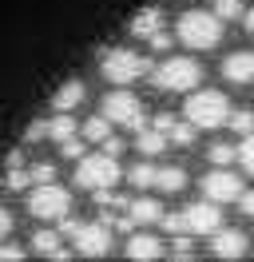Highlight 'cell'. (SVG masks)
<instances>
[{"label": "cell", "mask_w": 254, "mask_h": 262, "mask_svg": "<svg viewBox=\"0 0 254 262\" xmlns=\"http://www.w3.org/2000/svg\"><path fill=\"white\" fill-rule=\"evenodd\" d=\"M64 230L83 258H103L111 250V223H79V219H64Z\"/></svg>", "instance_id": "obj_7"}, {"label": "cell", "mask_w": 254, "mask_h": 262, "mask_svg": "<svg viewBox=\"0 0 254 262\" xmlns=\"http://www.w3.org/2000/svg\"><path fill=\"white\" fill-rule=\"evenodd\" d=\"M72 135H76V119H72V112H56L52 119H48V139L64 143V139H72Z\"/></svg>", "instance_id": "obj_22"}, {"label": "cell", "mask_w": 254, "mask_h": 262, "mask_svg": "<svg viewBox=\"0 0 254 262\" xmlns=\"http://www.w3.org/2000/svg\"><path fill=\"white\" fill-rule=\"evenodd\" d=\"M222 80L238 83V88L254 83V52H235V56H226V60H222Z\"/></svg>", "instance_id": "obj_12"}, {"label": "cell", "mask_w": 254, "mask_h": 262, "mask_svg": "<svg viewBox=\"0 0 254 262\" xmlns=\"http://www.w3.org/2000/svg\"><path fill=\"white\" fill-rule=\"evenodd\" d=\"M155 127L163 131L167 139H171V147H187V143H195V131H199V127L187 119V115H183V119H175V115H159Z\"/></svg>", "instance_id": "obj_13"}, {"label": "cell", "mask_w": 254, "mask_h": 262, "mask_svg": "<svg viewBox=\"0 0 254 262\" xmlns=\"http://www.w3.org/2000/svg\"><path fill=\"white\" fill-rule=\"evenodd\" d=\"M119 159L111 151H92V155H79L76 159V183L83 191H103V187H115L119 183Z\"/></svg>", "instance_id": "obj_4"}, {"label": "cell", "mask_w": 254, "mask_h": 262, "mask_svg": "<svg viewBox=\"0 0 254 262\" xmlns=\"http://www.w3.org/2000/svg\"><path fill=\"white\" fill-rule=\"evenodd\" d=\"M12 234V214H8V207H0V238H8Z\"/></svg>", "instance_id": "obj_34"}, {"label": "cell", "mask_w": 254, "mask_h": 262, "mask_svg": "<svg viewBox=\"0 0 254 262\" xmlns=\"http://www.w3.org/2000/svg\"><path fill=\"white\" fill-rule=\"evenodd\" d=\"M32 250L44 254V258H68L64 234H56V230H36V234H32Z\"/></svg>", "instance_id": "obj_17"}, {"label": "cell", "mask_w": 254, "mask_h": 262, "mask_svg": "<svg viewBox=\"0 0 254 262\" xmlns=\"http://www.w3.org/2000/svg\"><path fill=\"white\" fill-rule=\"evenodd\" d=\"M230 99L222 96V92H215V88H199V92H190L187 103H183V115H187L190 123L199 131H215L222 127L226 119H230Z\"/></svg>", "instance_id": "obj_2"}, {"label": "cell", "mask_w": 254, "mask_h": 262, "mask_svg": "<svg viewBox=\"0 0 254 262\" xmlns=\"http://www.w3.org/2000/svg\"><path fill=\"white\" fill-rule=\"evenodd\" d=\"M199 187H203V195L210 199V203H238V195H242V179H238L230 167H215V171H206Z\"/></svg>", "instance_id": "obj_9"}, {"label": "cell", "mask_w": 254, "mask_h": 262, "mask_svg": "<svg viewBox=\"0 0 254 262\" xmlns=\"http://www.w3.org/2000/svg\"><path fill=\"white\" fill-rule=\"evenodd\" d=\"M246 234L242 230H226V227H219L215 234H210V254L215 258H242L246 254Z\"/></svg>", "instance_id": "obj_11"}, {"label": "cell", "mask_w": 254, "mask_h": 262, "mask_svg": "<svg viewBox=\"0 0 254 262\" xmlns=\"http://www.w3.org/2000/svg\"><path fill=\"white\" fill-rule=\"evenodd\" d=\"M127 219L147 227V223H159V219H163V207H159L155 199H135V203H127Z\"/></svg>", "instance_id": "obj_20"}, {"label": "cell", "mask_w": 254, "mask_h": 262, "mask_svg": "<svg viewBox=\"0 0 254 262\" xmlns=\"http://www.w3.org/2000/svg\"><path fill=\"white\" fill-rule=\"evenodd\" d=\"M187 187V171L183 167H155V191L159 195H179Z\"/></svg>", "instance_id": "obj_16"}, {"label": "cell", "mask_w": 254, "mask_h": 262, "mask_svg": "<svg viewBox=\"0 0 254 262\" xmlns=\"http://www.w3.org/2000/svg\"><path fill=\"white\" fill-rule=\"evenodd\" d=\"M238 163H242V171L246 175H254V131L238 143Z\"/></svg>", "instance_id": "obj_26"}, {"label": "cell", "mask_w": 254, "mask_h": 262, "mask_svg": "<svg viewBox=\"0 0 254 262\" xmlns=\"http://www.w3.org/2000/svg\"><path fill=\"white\" fill-rule=\"evenodd\" d=\"M242 28L254 36V8H250V12H242Z\"/></svg>", "instance_id": "obj_35"}, {"label": "cell", "mask_w": 254, "mask_h": 262, "mask_svg": "<svg viewBox=\"0 0 254 262\" xmlns=\"http://www.w3.org/2000/svg\"><path fill=\"white\" fill-rule=\"evenodd\" d=\"M226 123H230L238 135H250V131H254V112H246V107H242V112H230Z\"/></svg>", "instance_id": "obj_27"}, {"label": "cell", "mask_w": 254, "mask_h": 262, "mask_svg": "<svg viewBox=\"0 0 254 262\" xmlns=\"http://www.w3.org/2000/svg\"><path fill=\"white\" fill-rule=\"evenodd\" d=\"M56 147H60L64 159H79V155H83V139H76V135H72V139H64V143H56Z\"/></svg>", "instance_id": "obj_28"}, {"label": "cell", "mask_w": 254, "mask_h": 262, "mask_svg": "<svg viewBox=\"0 0 254 262\" xmlns=\"http://www.w3.org/2000/svg\"><path fill=\"white\" fill-rule=\"evenodd\" d=\"M108 139H111V119L99 112V115H92V119L83 123V143H99V147H103Z\"/></svg>", "instance_id": "obj_21"}, {"label": "cell", "mask_w": 254, "mask_h": 262, "mask_svg": "<svg viewBox=\"0 0 254 262\" xmlns=\"http://www.w3.org/2000/svg\"><path fill=\"white\" fill-rule=\"evenodd\" d=\"M127 183H135V187H143V191H147V187H155V167H151V163L131 167V171H127Z\"/></svg>", "instance_id": "obj_25"}, {"label": "cell", "mask_w": 254, "mask_h": 262, "mask_svg": "<svg viewBox=\"0 0 254 262\" xmlns=\"http://www.w3.org/2000/svg\"><path fill=\"white\" fill-rule=\"evenodd\" d=\"M159 254H167V250H163V243H159L155 234H131V238H127V258L151 262V258H159Z\"/></svg>", "instance_id": "obj_15"}, {"label": "cell", "mask_w": 254, "mask_h": 262, "mask_svg": "<svg viewBox=\"0 0 254 262\" xmlns=\"http://www.w3.org/2000/svg\"><path fill=\"white\" fill-rule=\"evenodd\" d=\"M0 258H8V262H20V258H24V250H20L16 243H0Z\"/></svg>", "instance_id": "obj_32"}, {"label": "cell", "mask_w": 254, "mask_h": 262, "mask_svg": "<svg viewBox=\"0 0 254 262\" xmlns=\"http://www.w3.org/2000/svg\"><path fill=\"white\" fill-rule=\"evenodd\" d=\"M238 211L246 214V219H254V195H246V191H242V195H238Z\"/></svg>", "instance_id": "obj_33"}, {"label": "cell", "mask_w": 254, "mask_h": 262, "mask_svg": "<svg viewBox=\"0 0 254 262\" xmlns=\"http://www.w3.org/2000/svg\"><path fill=\"white\" fill-rule=\"evenodd\" d=\"M99 72H103V80H111L115 88H131L135 80H143V76L151 72V64H147V56H139V52H131V48H108Z\"/></svg>", "instance_id": "obj_5"}, {"label": "cell", "mask_w": 254, "mask_h": 262, "mask_svg": "<svg viewBox=\"0 0 254 262\" xmlns=\"http://www.w3.org/2000/svg\"><path fill=\"white\" fill-rule=\"evenodd\" d=\"M147 44H151V48H155V52H167V48H171V44H175V36H171V32H163V28H159L155 36H147Z\"/></svg>", "instance_id": "obj_30"}, {"label": "cell", "mask_w": 254, "mask_h": 262, "mask_svg": "<svg viewBox=\"0 0 254 262\" xmlns=\"http://www.w3.org/2000/svg\"><path fill=\"white\" fill-rule=\"evenodd\" d=\"M171 258H190L195 250H190V243H187V234H175V243H171V250H167Z\"/></svg>", "instance_id": "obj_29"}, {"label": "cell", "mask_w": 254, "mask_h": 262, "mask_svg": "<svg viewBox=\"0 0 254 262\" xmlns=\"http://www.w3.org/2000/svg\"><path fill=\"white\" fill-rule=\"evenodd\" d=\"M151 83H155L159 92H190V88H199L203 83V64L199 60H190V56H171V60H163V64L151 72Z\"/></svg>", "instance_id": "obj_3"}, {"label": "cell", "mask_w": 254, "mask_h": 262, "mask_svg": "<svg viewBox=\"0 0 254 262\" xmlns=\"http://www.w3.org/2000/svg\"><path fill=\"white\" fill-rule=\"evenodd\" d=\"M83 99H88V88H83V80H68L60 92L52 96V112H76Z\"/></svg>", "instance_id": "obj_14"}, {"label": "cell", "mask_w": 254, "mask_h": 262, "mask_svg": "<svg viewBox=\"0 0 254 262\" xmlns=\"http://www.w3.org/2000/svg\"><path fill=\"white\" fill-rule=\"evenodd\" d=\"M135 147H139L143 155L151 159V155H163V151L171 147V139H167L159 127H139V135H135Z\"/></svg>", "instance_id": "obj_19"}, {"label": "cell", "mask_w": 254, "mask_h": 262, "mask_svg": "<svg viewBox=\"0 0 254 262\" xmlns=\"http://www.w3.org/2000/svg\"><path fill=\"white\" fill-rule=\"evenodd\" d=\"M28 214L40 223H64L72 214V195L64 191L60 183H40L36 191H28Z\"/></svg>", "instance_id": "obj_6"}, {"label": "cell", "mask_w": 254, "mask_h": 262, "mask_svg": "<svg viewBox=\"0 0 254 262\" xmlns=\"http://www.w3.org/2000/svg\"><path fill=\"white\" fill-rule=\"evenodd\" d=\"M175 40L190 52H215L222 44V20L215 16V8H187L175 20Z\"/></svg>", "instance_id": "obj_1"}, {"label": "cell", "mask_w": 254, "mask_h": 262, "mask_svg": "<svg viewBox=\"0 0 254 262\" xmlns=\"http://www.w3.org/2000/svg\"><path fill=\"white\" fill-rule=\"evenodd\" d=\"M206 159H210V167H230L238 159V147H230V143H210V147H206Z\"/></svg>", "instance_id": "obj_23"}, {"label": "cell", "mask_w": 254, "mask_h": 262, "mask_svg": "<svg viewBox=\"0 0 254 262\" xmlns=\"http://www.w3.org/2000/svg\"><path fill=\"white\" fill-rule=\"evenodd\" d=\"M40 139H48V123H32L24 131V143H40Z\"/></svg>", "instance_id": "obj_31"}, {"label": "cell", "mask_w": 254, "mask_h": 262, "mask_svg": "<svg viewBox=\"0 0 254 262\" xmlns=\"http://www.w3.org/2000/svg\"><path fill=\"white\" fill-rule=\"evenodd\" d=\"M183 223H187V234L210 238V234L222 227V203H210V199L190 203V207H183Z\"/></svg>", "instance_id": "obj_10"}, {"label": "cell", "mask_w": 254, "mask_h": 262, "mask_svg": "<svg viewBox=\"0 0 254 262\" xmlns=\"http://www.w3.org/2000/svg\"><path fill=\"white\" fill-rule=\"evenodd\" d=\"M159 28H163V8H143L139 16L127 24V32L139 36V40H147V36H155Z\"/></svg>", "instance_id": "obj_18"}, {"label": "cell", "mask_w": 254, "mask_h": 262, "mask_svg": "<svg viewBox=\"0 0 254 262\" xmlns=\"http://www.w3.org/2000/svg\"><path fill=\"white\" fill-rule=\"evenodd\" d=\"M210 4H215V16H219L222 24H226V20H242V12H246L242 0H210Z\"/></svg>", "instance_id": "obj_24"}, {"label": "cell", "mask_w": 254, "mask_h": 262, "mask_svg": "<svg viewBox=\"0 0 254 262\" xmlns=\"http://www.w3.org/2000/svg\"><path fill=\"white\" fill-rule=\"evenodd\" d=\"M99 112L108 115L111 123H119V127H131V131H139V127H143V103H139V96H131L127 88H119V92H108Z\"/></svg>", "instance_id": "obj_8"}]
</instances>
